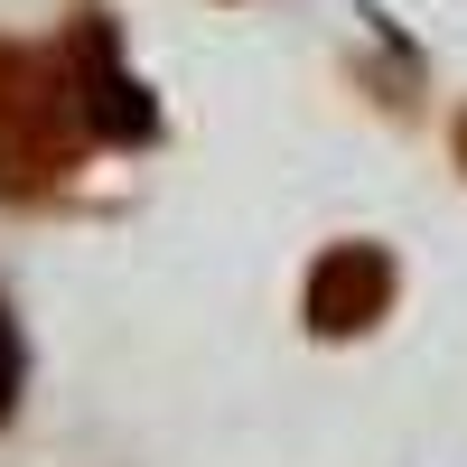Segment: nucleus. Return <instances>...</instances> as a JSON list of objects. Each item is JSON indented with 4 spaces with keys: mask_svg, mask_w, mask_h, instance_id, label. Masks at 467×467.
<instances>
[{
    "mask_svg": "<svg viewBox=\"0 0 467 467\" xmlns=\"http://www.w3.org/2000/svg\"><path fill=\"white\" fill-rule=\"evenodd\" d=\"M85 140H94V122L75 103L66 57L0 47V197H47L57 178H75Z\"/></svg>",
    "mask_w": 467,
    "mask_h": 467,
    "instance_id": "f257e3e1",
    "label": "nucleus"
},
{
    "mask_svg": "<svg viewBox=\"0 0 467 467\" xmlns=\"http://www.w3.org/2000/svg\"><path fill=\"white\" fill-rule=\"evenodd\" d=\"M66 75H75V103H85L94 140H150L160 131V103H150V85L122 66V37H112V19H75L66 37Z\"/></svg>",
    "mask_w": 467,
    "mask_h": 467,
    "instance_id": "f03ea898",
    "label": "nucleus"
},
{
    "mask_svg": "<svg viewBox=\"0 0 467 467\" xmlns=\"http://www.w3.org/2000/svg\"><path fill=\"white\" fill-rule=\"evenodd\" d=\"M393 308V253L383 244H337L308 271V327L318 337H356Z\"/></svg>",
    "mask_w": 467,
    "mask_h": 467,
    "instance_id": "7ed1b4c3",
    "label": "nucleus"
},
{
    "mask_svg": "<svg viewBox=\"0 0 467 467\" xmlns=\"http://www.w3.org/2000/svg\"><path fill=\"white\" fill-rule=\"evenodd\" d=\"M19 374H28V356H19V318H10V299H0V420L19 411Z\"/></svg>",
    "mask_w": 467,
    "mask_h": 467,
    "instance_id": "20e7f679",
    "label": "nucleus"
},
{
    "mask_svg": "<svg viewBox=\"0 0 467 467\" xmlns=\"http://www.w3.org/2000/svg\"><path fill=\"white\" fill-rule=\"evenodd\" d=\"M458 160H467V112H458Z\"/></svg>",
    "mask_w": 467,
    "mask_h": 467,
    "instance_id": "39448f33",
    "label": "nucleus"
}]
</instances>
